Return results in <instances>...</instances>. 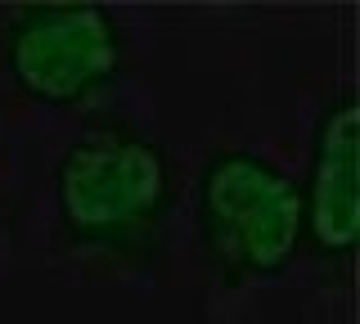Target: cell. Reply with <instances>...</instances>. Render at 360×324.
<instances>
[{
  "label": "cell",
  "instance_id": "6da1fadb",
  "mask_svg": "<svg viewBox=\"0 0 360 324\" xmlns=\"http://www.w3.org/2000/svg\"><path fill=\"white\" fill-rule=\"evenodd\" d=\"M176 194L172 149L131 113L95 108L50 162V239L68 266L99 279L153 271L172 234Z\"/></svg>",
  "mask_w": 360,
  "mask_h": 324
},
{
  "label": "cell",
  "instance_id": "7a4b0ae2",
  "mask_svg": "<svg viewBox=\"0 0 360 324\" xmlns=\"http://www.w3.org/2000/svg\"><path fill=\"white\" fill-rule=\"evenodd\" d=\"M135 37L99 0H41L0 9V86L32 113H95L127 82Z\"/></svg>",
  "mask_w": 360,
  "mask_h": 324
},
{
  "label": "cell",
  "instance_id": "3957f363",
  "mask_svg": "<svg viewBox=\"0 0 360 324\" xmlns=\"http://www.w3.org/2000/svg\"><path fill=\"white\" fill-rule=\"evenodd\" d=\"M194 234L221 284H270L302 252V181L257 144H217L194 176Z\"/></svg>",
  "mask_w": 360,
  "mask_h": 324
},
{
  "label": "cell",
  "instance_id": "277c9868",
  "mask_svg": "<svg viewBox=\"0 0 360 324\" xmlns=\"http://www.w3.org/2000/svg\"><path fill=\"white\" fill-rule=\"evenodd\" d=\"M360 239V108L356 86L324 95L311 127L307 181H302V248L320 266L352 271Z\"/></svg>",
  "mask_w": 360,
  "mask_h": 324
},
{
  "label": "cell",
  "instance_id": "5b68a950",
  "mask_svg": "<svg viewBox=\"0 0 360 324\" xmlns=\"http://www.w3.org/2000/svg\"><path fill=\"white\" fill-rule=\"evenodd\" d=\"M14 198H18V162L0 136V248H5V234H14Z\"/></svg>",
  "mask_w": 360,
  "mask_h": 324
}]
</instances>
